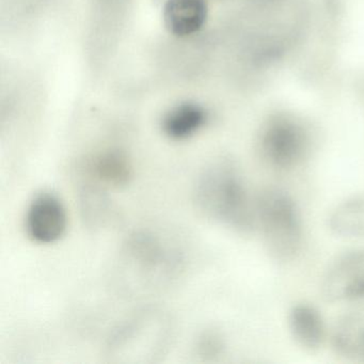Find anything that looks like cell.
Segmentation results:
<instances>
[{
	"label": "cell",
	"mask_w": 364,
	"mask_h": 364,
	"mask_svg": "<svg viewBox=\"0 0 364 364\" xmlns=\"http://www.w3.org/2000/svg\"><path fill=\"white\" fill-rule=\"evenodd\" d=\"M255 202L237 164L227 157L204 168L193 189V203L201 215L240 233L255 228Z\"/></svg>",
	"instance_id": "obj_1"
},
{
	"label": "cell",
	"mask_w": 364,
	"mask_h": 364,
	"mask_svg": "<svg viewBox=\"0 0 364 364\" xmlns=\"http://www.w3.org/2000/svg\"><path fill=\"white\" fill-rule=\"evenodd\" d=\"M255 227L259 228L269 257L278 263L297 259L304 246L301 213L291 195L266 187L255 198Z\"/></svg>",
	"instance_id": "obj_2"
},
{
	"label": "cell",
	"mask_w": 364,
	"mask_h": 364,
	"mask_svg": "<svg viewBox=\"0 0 364 364\" xmlns=\"http://www.w3.org/2000/svg\"><path fill=\"white\" fill-rule=\"evenodd\" d=\"M174 333L169 313L157 308L144 309L119 326L106 345L112 362L151 363L166 355Z\"/></svg>",
	"instance_id": "obj_3"
},
{
	"label": "cell",
	"mask_w": 364,
	"mask_h": 364,
	"mask_svg": "<svg viewBox=\"0 0 364 364\" xmlns=\"http://www.w3.org/2000/svg\"><path fill=\"white\" fill-rule=\"evenodd\" d=\"M161 236L138 232L127 240L122 252L124 269L146 287H161L178 276L183 259Z\"/></svg>",
	"instance_id": "obj_4"
},
{
	"label": "cell",
	"mask_w": 364,
	"mask_h": 364,
	"mask_svg": "<svg viewBox=\"0 0 364 364\" xmlns=\"http://www.w3.org/2000/svg\"><path fill=\"white\" fill-rule=\"evenodd\" d=\"M312 136L297 119L277 116L262 127L257 150L262 161L272 169L289 171L300 167L310 156Z\"/></svg>",
	"instance_id": "obj_5"
},
{
	"label": "cell",
	"mask_w": 364,
	"mask_h": 364,
	"mask_svg": "<svg viewBox=\"0 0 364 364\" xmlns=\"http://www.w3.org/2000/svg\"><path fill=\"white\" fill-rule=\"evenodd\" d=\"M321 294L330 304L364 300V247L336 257L321 278Z\"/></svg>",
	"instance_id": "obj_6"
},
{
	"label": "cell",
	"mask_w": 364,
	"mask_h": 364,
	"mask_svg": "<svg viewBox=\"0 0 364 364\" xmlns=\"http://www.w3.org/2000/svg\"><path fill=\"white\" fill-rule=\"evenodd\" d=\"M25 228L27 235L38 244H54L68 229V214L58 196L42 191L31 200L27 208Z\"/></svg>",
	"instance_id": "obj_7"
},
{
	"label": "cell",
	"mask_w": 364,
	"mask_h": 364,
	"mask_svg": "<svg viewBox=\"0 0 364 364\" xmlns=\"http://www.w3.org/2000/svg\"><path fill=\"white\" fill-rule=\"evenodd\" d=\"M287 327L296 345L309 353L319 350L328 338L323 315L308 302H298L289 309Z\"/></svg>",
	"instance_id": "obj_8"
},
{
	"label": "cell",
	"mask_w": 364,
	"mask_h": 364,
	"mask_svg": "<svg viewBox=\"0 0 364 364\" xmlns=\"http://www.w3.org/2000/svg\"><path fill=\"white\" fill-rule=\"evenodd\" d=\"M332 349L338 357L364 363V302L340 317L330 332Z\"/></svg>",
	"instance_id": "obj_9"
},
{
	"label": "cell",
	"mask_w": 364,
	"mask_h": 364,
	"mask_svg": "<svg viewBox=\"0 0 364 364\" xmlns=\"http://www.w3.org/2000/svg\"><path fill=\"white\" fill-rule=\"evenodd\" d=\"M84 168L89 181L102 187L122 188L134 176L131 159L119 149L102 151L89 159Z\"/></svg>",
	"instance_id": "obj_10"
},
{
	"label": "cell",
	"mask_w": 364,
	"mask_h": 364,
	"mask_svg": "<svg viewBox=\"0 0 364 364\" xmlns=\"http://www.w3.org/2000/svg\"><path fill=\"white\" fill-rule=\"evenodd\" d=\"M163 16L166 27L172 35L188 38L203 28L208 7L204 0H167Z\"/></svg>",
	"instance_id": "obj_11"
},
{
	"label": "cell",
	"mask_w": 364,
	"mask_h": 364,
	"mask_svg": "<svg viewBox=\"0 0 364 364\" xmlns=\"http://www.w3.org/2000/svg\"><path fill=\"white\" fill-rule=\"evenodd\" d=\"M208 112L197 103L185 102L170 108L161 119L164 135L174 141H183L195 136L208 122Z\"/></svg>",
	"instance_id": "obj_12"
},
{
	"label": "cell",
	"mask_w": 364,
	"mask_h": 364,
	"mask_svg": "<svg viewBox=\"0 0 364 364\" xmlns=\"http://www.w3.org/2000/svg\"><path fill=\"white\" fill-rule=\"evenodd\" d=\"M328 227L341 237H364V195L338 204L328 217Z\"/></svg>",
	"instance_id": "obj_13"
},
{
	"label": "cell",
	"mask_w": 364,
	"mask_h": 364,
	"mask_svg": "<svg viewBox=\"0 0 364 364\" xmlns=\"http://www.w3.org/2000/svg\"><path fill=\"white\" fill-rule=\"evenodd\" d=\"M127 0H93V20L95 18L97 33L103 36L104 27H109V35L114 37V33L121 26L123 14L127 8Z\"/></svg>",
	"instance_id": "obj_14"
},
{
	"label": "cell",
	"mask_w": 364,
	"mask_h": 364,
	"mask_svg": "<svg viewBox=\"0 0 364 364\" xmlns=\"http://www.w3.org/2000/svg\"><path fill=\"white\" fill-rule=\"evenodd\" d=\"M225 350V340L219 330H204L196 342V353L206 361L218 359Z\"/></svg>",
	"instance_id": "obj_15"
}]
</instances>
